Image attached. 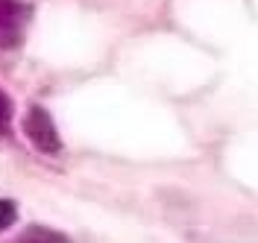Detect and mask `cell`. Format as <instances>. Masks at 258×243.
Listing matches in <instances>:
<instances>
[{
  "instance_id": "obj_1",
  "label": "cell",
  "mask_w": 258,
  "mask_h": 243,
  "mask_svg": "<svg viewBox=\"0 0 258 243\" xmlns=\"http://www.w3.org/2000/svg\"><path fill=\"white\" fill-rule=\"evenodd\" d=\"M24 132H27V138H30L32 144L38 146L41 152H47V155H56L62 149V138L56 132V123H53V117L41 106H32L30 112H27Z\"/></svg>"
},
{
  "instance_id": "obj_2",
  "label": "cell",
  "mask_w": 258,
  "mask_h": 243,
  "mask_svg": "<svg viewBox=\"0 0 258 243\" xmlns=\"http://www.w3.org/2000/svg\"><path fill=\"white\" fill-rule=\"evenodd\" d=\"M30 21V9L21 0H0V50L18 47Z\"/></svg>"
},
{
  "instance_id": "obj_3",
  "label": "cell",
  "mask_w": 258,
  "mask_h": 243,
  "mask_svg": "<svg viewBox=\"0 0 258 243\" xmlns=\"http://www.w3.org/2000/svg\"><path fill=\"white\" fill-rule=\"evenodd\" d=\"M15 243H68V237H62V234L53 231V228L32 226V228H27L24 234H18Z\"/></svg>"
},
{
  "instance_id": "obj_4",
  "label": "cell",
  "mask_w": 258,
  "mask_h": 243,
  "mask_svg": "<svg viewBox=\"0 0 258 243\" xmlns=\"http://www.w3.org/2000/svg\"><path fill=\"white\" fill-rule=\"evenodd\" d=\"M9 123H12V100L6 91H0V135L9 132Z\"/></svg>"
},
{
  "instance_id": "obj_5",
  "label": "cell",
  "mask_w": 258,
  "mask_h": 243,
  "mask_svg": "<svg viewBox=\"0 0 258 243\" xmlns=\"http://www.w3.org/2000/svg\"><path fill=\"white\" fill-rule=\"evenodd\" d=\"M15 217H18L15 202H12V199H0V228L12 226V223H15Z\"/></svg>"
}]
</instances>
